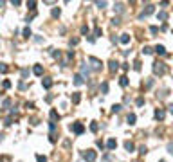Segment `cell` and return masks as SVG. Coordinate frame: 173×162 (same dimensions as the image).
I'll use <instances>...</instances> for the list:
<instances>
[{"label": "cell", "instance_id": "1", "mask_svg": "<svg viewBox=\"0 0 173 162\" xmlns=\"http://www.w3.org/2000/svg\"><path fill=\"white\" fill-rule=\"evenodd\" d=\"M81 155H83V159H85L87 162H96L97 153H96L94 150H87V151H83V153H81Z\"/></svg>", "mask_w": 173, "mask_h": 162}, {"label": "cell", "instance_id": "2", "mask_svg": "<svg viewBox=\"0 0 173 162\" xmlns=\"http://www.w3.org/2000/svg\"><path fill=\"white\" fill-rule=\"evenodd\" d=\"M153 74H166V67H164V63H153Z\"/></svg>", "mask_w": 173, "mask_h": 162}, {"label": "cell", "instance_id": "3", "mask_svg": "<svg viewBox=\"0 0 173 162\" xmlns=\"http://www.w3.org/2000/svg\"><path fill=\"white\" fill-rule=\"evenodd\" d=\"M70 130H72V132L76 133V135H81V133L85 132V126L81 124V122H74V124L70 126Z\"/></svg>", "mask_w": 173, "mask_h": 162}, {"label": "cell", "instance_id": "4", "mask_svg": "<svg viewBox=\"0 0 173 162\" xmlns=\"http://www.w3.org/2000/svg\"><path fill=\"white\" fill-rule=\"evenodd\" d=\"M88 63H92V68H94V70H99L101 65H103L97 58H88Z\"/></svg>", "mask_w": 173, "mask_h": 162}, {"label": "cell", "instance_id": "5", "mask_svg": "<svg viewBox=\"0 0 173 162\" xmlns=\"http://www.w3.org/2000/svg\"><path fill=\"white\" fill-rule=\"evenodd\" d=\"M153 11H155V7H153V5H146V9H144V11H142V13L139 14V20H142L144 16H148V14H152Z\"/></svg>", "mask_w": 173, "mask_h": 162}, {"label": "cell", "instance_id": "6", "mask_svg": "<svg viewBox=\"0 0 173 162\" xmlns=\"http://www.w3.org/2000/svg\"><path fill=\"white\" fill-rule=\"evenodd\" d=\"M164 115H166V113H164V110H161V108H157V110H155V119H157V121H162Z\"/></svg>", "mask_w": 173, "mask_h": 162}, {"label": "cell", "instance_id": "7", "mask_svg": "<svg viewBox=\"0 0 173 162\" xmlns=\"http://www.w3.org/2000/svg\"><path fill=\"white\" fill-rule=\"evenodd\" d=\"M83 83H85V78L81 74H78L76 78H74V85H76V87H79V85H83Z\"/></svg>", "mask_w": 173, "mask_h": 162}, {"label": "cell", "instance_id": "8", "mask_svg": "<svg viewBox=\"0 0 173 162\" xmlns=\"http://www.w3.org/2000/svg\"><path fill=\"white\" fill-rule=\"evenodd\" d=\"M135 121H137V117H135V113H128V117H126V122L132 126V124H135Z\"/></svg>", "mask_w": 173, "mask_h": 162}, {"label": "cell", "instance_id": "9", "mask_svg": "<svg viewBox=\"0 0 173 162\" xmlns=\"http://www.w3.org/2000/svg\"><path fill=\"white\" fill-rule=\"evenodd\" d=\"M107 146H108V150H115V148H117V142H115V139H108Z\"/></svg>", "mask_w": 173, "mask_h": 162}, {"label": "cell", "instance_id": "10", "mask_svg": "<svg viewBox=\"0 0 173 162\" xmlns=\"http://www.w3.org/2000/svg\"><path fill=\"white\" fill-rule=\"evenodd\" d=\"M33 72H34L36 76H42V74H43V67H42V65H34Z\"/></svg>", "mask_w": 173, "mask_h": 162}, {"label": "cell", "instance_id": "11", "mask_svg": "<svg viewBox=\"0 0 173 162\" xmlns=\"http://www.w3.org/2000/svg\"><path fill=\"white\" fill-rule=\"evenodd\" d=\"M81 76L88 79V76H90V70H88V67H87V65H83V67H81Z\"/></svg>", "mask_w": 173, "mask_h": 162}, {"label": "cell", "instance_id": "12", "mask_svg": "<svg viewBox=\"0 0 173 162\" xmlns=\"http://www.w3.org/2000/svg\"><path fill=\"white\" fill-rule=\"evenodd\" d=\"M81 101V96H79V92H74V94H72V103L74 105H78Z\"/></svg>", "mask_w": 173, "mask_h": 162}, {"label": "cell", "instance_id": "13", "mask_svg": "<svg viewBox=\"0 0 173 162\" xmlns=\"http://www.w3.org/2000/svg\"><path fill=\"white\" fill-rule=\"evenodd\" d=\"M155 52L159 54V56H164V54H166V49H164L162 45H157V47H155Z\"/></svg>", "mask_w": 173, "mask_h": 162}, {"label": "cell", "instance_id": "14", "mask_svg": "<svg viewBox=\"0 0 173 162\" xmlns=\"http://www.w3.org/2000/svg\"><path fill=\"white\" fill-rule=\"evenodd\" d=\"M124 148H126V151H133V150H135V146H133V142H132V141H126V142H124Z\"/></svg>", "mask_w": 173, "mask_h": 162}, {"label": "cell", "instance_id": "15", "mask_svg": "<svg viewBox=\"0 0 173 162\" xmlns=\"http://www.w3.org/2000/svg\"><path fill=\"white\" fill-rule=\"evenodd\" d=\"M119 85H121V87H128V78L121 76V78H119Z\"/></svg>", "mask_w": 173, "mask_h": 162}, {"label": "cell", "instance_id": "16", "mask_svg": "<svg viewBox=\"0 0 173 162\" xmlns=\"http://www.w3.org/2000/svg\"><path fill=\"white\" fill-rule=\"evenodd\" d=\"M42 85H43V88H51V87H52V81H51L49 78H45V79L42 81Z\"/></svg>", "mask_w": 173, "mask_h": 162}, {"label": "cell", "instance_id": "17", "mask_svg": "<svg viewBox=\"0 0 173 162\" xmlns=\"http://www.w3.org/2000/svg\"><path fill=\"white\" fill-rule=\"evenodd\" d=\"M108 65H110V70H112V72H114V70H117V68H119V63H117V61H114V59H112V61H110Z\"/></svg>", "mask_w": 173, "mask_h": 162}, {"label": "cell", "instance_id": "18", "mask_svg": "<svg viewBox=\"0 0 173 162\" xmlns=\"http://www.w3.org/2000/svg\"><path fill=\"white\" fill-rule=\"evenodd\" d=\"M119 42H121V43H124V45H126V43L130 42V36H128V34H121V38H119Z\"/></svg>", "mask_w": 173, "mask_h": 162}, {"label": "cell", "instance_id": "19", "mask_svg": "<svg viewBox=\"0 0 173 162\" xmlns=\"http://www.w3.org/2000/svg\"><path fill=\"white\" fill-rule=\"evenodd\" d=\"M157 16H159V20H161V22H164V20H168V13H166V11H161L159 14H157Z\"/></svg>", "mask_w": 173, "mask_h": 162}, {"label": "cell", "instance_id": "20", "mask_svg": "<svg viewBox=\"0 0 173 162\" xmlns=\"http://www.w3.org/2000/svg\"><path fill=\"white\" fill-rule=\"evenodd\" d=\"M51 119H52V121H56V119H59V113H58L56 110H51Z\"/></svg>", "mask_w": 173, "mask_h": 162}, {"label": "cell", "instance_id": "21", "mask_svg": "<svg viewBox=\"0 0 173 162\" xmlns=\"http://www.w3.org/2000/svg\"><path fill=\"white\" fill-rule=\"evenodd\" d=\"M121 110H123V106H121V105H114V106H112V112H114V113L121 112Z\"/></svg>", "mask_w": 173, "mask_h": 162}, {"label": "cell", "instance_id": "22", "mask_svg": "<svg viewBox=\"0 0 173 162\" xmlns=\"http://www.w3.org/2000/svg\"><path fill=\"white\" fill-rule=\"evenodd\" d=\"M27 7H29L31 11H34V9H36V2H27Z\"/></svg>", "mask_w": 173, "mask_h": 162}, {"label": "cell", "instance_id": "23", "mask_svg": "<svg viewBox=\"0 0 173 162\" xmlns=\"http://www.w3.org/2000/svg\"><path fill=\"white\" fill-rule=\"evenodd\" d=\"M31 34H33V33H31V29H29V27H25V29H24V36H25V38H29Z\"/></svg>", "mask_w": 173, "mask_h": 162}, {"label": "cell", "instance_id": "24", "mask_svg": "<svg viewBox=\"0 0 173 162\" xmlns=\"http://www.w3.org/2000/svg\"><path fill=\"white\" fill-rule=\"evenodd\" d=\"M101 90H103V94H107V92H108V83H103L101 85Z\"/></svg>", "mask_w": 173, "mask_h": 162}, {"label": "cell", "instance_id": "25", "mask_svg": "<svg viewBox=\"0 0 173 162\" xmlns=\"http://www.w3.org/2000/svg\"><path fill=\"white\" fill-rule=\"evenodd\" d=\"M9 105H11V99H4L2 106H4V108H9Z\"/></svg>", "mask_w": 173, "mask_h": 162}, {"label": "cell", "instance_id": "26", "mask_svg": "<svg viewBox=\"0 0 173 162\" xmlns=\"http://www.w3.org/2000/svg\"><path fill=\"white\" fill-rule=\"evenodd\" d=\"M150 33H152V34H157V33H159V29H157L155 25H152V27H150Z\"/></svg>", "mask_w": 173, "mask_h": 162}, {"label": "cell", "instance_id": "27", "mask_svg": "<svg viewBox=\"0 0 173 162\" xmlns=\"http://www.w3.org/2000/svg\"><path fill=\"white\" fill-rule=\"evenodd\" d=\"M101 33H103V31H101L99 27H96V29H94V36H101Z\"/></svg>", "mask_w": 173, "mask_h": 162}, {"label": "cell", "instance_id": "28", "mask_svg": "<svg viewBox=\"0 0 173 162\" xmlns=\"http://www.w3.org/2000/svg\"><path fill=\"white\" fill-rule=\"evenodd\" d=\"M97 128H99L97 122H92V124H90V130H92V132H97Z\"/></svg>", "mask_w": 173, "mask_h": 162}, {"label": "cell", "instance_id": "29", "mask_svg": "<svg viewBox=\"0 0 173 162\" xmlns=\"http://www.w3.org/2000/svg\"><path fill=\"white\" fill-rule=\"evenodd\" d=\"M153 51L152 49H150V47H144V49H142V54H152Z\"/></svg>", "mask_w": 173, "mask_h": 162}, {"label": "cell", "instance_id": "30", "mask_svg": "<svg viewBox=\"0 0 173 162\" xmlns=\"http://www.w3.org/2000/svg\"><path fill=\"white\" fill-rule=\"evenodd\" d=\"M36 160H38V162H47V159H45L43 155H38V157H36Z\"/></svg>", "mask_w": 173, "mask_h": 162}, {"label": "cell", "instance_id": "31", "mask_svg": "<svg viewBox=\"0 0 173 162\" xmlns=\"http://www.w3.org/2000/svg\"><path fill=\"white\" fill-rule=\"evenodd\" d=\"M79 43V38H72L70 40V45H78Z\"/></svg>", "mask_w": 173, "mask_h": 162}, {"label": "cell", "instance_id": "32", "mask_svg": "<svg viewBox=\"0 0 173 162\" xmlns=\"http://www.w3.org/2000/svg\"><path fill=\"white\" fill-rule=\"evenodd\" d=\"M139 153H141V155H144V153H146V146H141V148H139Z\"/></svg>", "mask_w": 173, "mask_h": 162}, {"label": "cell", "instance_id": "33", "mask_svg": "<svg viewBox=\"0 0 173 162\" xmlns=\"http://www.w3.org/2000/svg\"><path fill=\"white\" fill-rule=\"evenodd\" d=\"M59 13H61L59 9H52V16H59Z\"/></svg>", "mask_w": 173, "mask_h": 162}, {"label": "cell", "instance_id": "34", "mask_svg": "<svg viewBox=\"0 0 173 162\" xmlns=\"http://www.w3.org/2000/svg\"><path fill=\"white\" fill-rule=\"evenodd\" d=\"M142 105H144V99L139 97V99H137V106H142Z\"/></svg>", "mask_w": 173, "mask_h": 162}, {"label": "cell", "instance_id": "35", "mask_svg": "<svg viewBox=\"0 0 173 162\" xmlns=\"http://www.w3.org/2000/svg\"><path fill=\"white\" fill-rule=\"evenodd\" d=\"M97 7H107V2H96Z\"/></svg>", "mask_w": 173, "mask_h": 162}, {"label": "cell", "instance_id": "36", "mask_svg": "<svg viewBox=\"0 0 173 162\" xmlns=\"http://www.w3.org/2000/svg\"><path fill=\"white\" fill-rule=\"evenodd\" d=\"M52 56H54V58H59V56H61V52H59V51H54V52H52Z\"/></svg>", "mask_w": 173, "mask_h": 162}, {"label": "cell", "instance_id": "37", "mask_svg": "<svg viewBox=\"0 0 173 162\" xmlns=\"http://www.w3.org/2000/svg\"><path fill=\"white\" fill-rule=\"evenodd\" d=\"M133 68H135V70H139V68H141V63H139V61H135V63H133Z\"/></svg>", "mask_w": 173, "mask_h": 162}, {"label": "cell", "instance_id": "38", "mask_svg": "<svg viewBox=\"0 0 173 162\" xmlns=\"http://www.w3.org/2000/svg\"><path fill=\"white\" fill-rule=\"evenodd\" d=\"M9 87H11V81L5 79V81H4V88H9Z\"/></svg>", "mask_w": 173, "mask_h": 162}, {"label": "cell", "instance_id": "39", "mask_svg": "<svg viewBox=\"0 0 173 162\" xmlns=\"http://www.w3.org/2000/svg\"><path fill=\"white\" fill-rule=\"evenodd\" d=\"M81 33L87 34V33H88V27H87V25H83V27H81Z\"/></svg>", "mask_w": 173, "mask_h": 162}, {"label": "cell", "instance_id": "40", "mask_svg": "<svg viewBox=\"0 0 173 162\" xmlns=\"http://www.w3.org/2000/svg\"><path fill=\"white\" fill-rule=\"evenodd\" d=\"M49 128H51V132H54V130H56V124H54V122H51Z\"/></svg>", "mask_w": 173, "mask_h": 162}, {"label": "cell", "instance_id": "41", "mask_svg": "<svg viewBox=\"0 0 173 162\" xmlns=\"http://www.w3.org/2000/svg\"><path fill=\"white\" fill-rule=\"evenodd\" d=\"M112 24H114V25H119L121 22H119V18H114V20H112Z\"/></svg>", "mask_w": 173, "mask_h": 162}, {"label": "cell", "instance_id": "42", "mask_svg": "<svg viewBox=\"0 0 173 162\" xmlns=\"http://www.w3.org/2000/svg\"><path fill=\"white\" fill-rule=\"evenodd\" d=\"M27 74H29V70H27V68H24V70H22V76H24V78H27Z\"/></svg>", "mask_w": 173, "mask_h": 162}, {"label": "cell", "instance_id": "43", "mask_svg": "<svg viewBox=\"0 0 173 162\" xmlns=\"http://www.w3.org/2000/svg\"><path fill=\"white\" fill-rule=\"evenodd\" d=\"M168 151H170V153H173V144H171V142L168 144Z\"/></svg>", "mask_w": 173, "mask_h": 162}, {"label": "cell", "instance_id": "44", "mask_svg": "<svg viewBox=\"0 0 173 162\" xmlns=\"http://www.w3.org/2000/svg\"><path fill=\"white\" fill-rule=\"evenodd\" d=\"M168 108H170V112H171V113H173V105H170V106H168Z\"/></svg>", "mask_w": 173, "mask_h": 162}, {"label": "cell", "instance_id": "45", "mask_svg": "<svg viewBox=\"0 0 173 162\" xmlns=\"http://www.w3.org/2000/svg\"><path fill=\"white\" fill-rule=\"evenodd\" d=\"M161 162H164V160H161Z\"/></svg>", "mask_w": 173, "mask_h": 162}]
</instances>
